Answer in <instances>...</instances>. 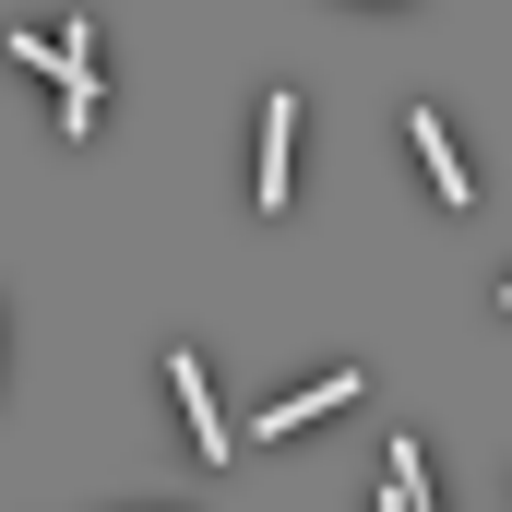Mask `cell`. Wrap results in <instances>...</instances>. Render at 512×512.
Listing matches in <instances>:
<instances>
[{
	"instance_id": "277c9868",
	"label": "cell",
	"mask_w": 512,
	"mask_h": 512,
	"mask_svg": "<svg viewBox=\"0 0 512 512\" xmlns=\"http://www.w3.org/2000/svg\"><path fill=\"white\" fill-rule=\"evenodd\" d=\"M405 143H417V167H429V191H441V203H477V179H465V155H453V131L429 120V108H405Z\"/></svg>"
},
{
	"instance_id": "5b68a950",
	"label": "cell",
	"mask_w": 512,
	"mask_h": 512,
	"mask_svg": "<svg viewBox=\"0 0 512 512\" xmlns=\"http://www.w3.org/2000/svg\"><path fill=\"white\" fill-rule=\"evenodd\" d=\"M358 393H370L358 370H322L310 393H286V405H262V441H286V429H310V417H334V405H358Z\"/></svg>"
},
{
	"instance_id": "6da1fadb",
	"label": "cell",
	"mask_w": 512,
	"mask_h": 512,
	"mask_svg": "<svg viewBox=\"0 0 512 512\" xmlns=\"http://www.w3.org/2000/svg\"><path fill=\"white\" fill-rule=\"evenodd\" d=\"M12 60L60 84V131H72V143L96 131V36H84V24H72V36H36V24H24V36H12Z\"/></svg>"
},
{
	"instance_id": "3957f363",
	"label": "cell",
	"mask_w": 512,
	"mask_h": 512,
	"mask_svg": "<svg viewBox=\"0 0 512 512\" xmlns=\"http://www.w3.org/2000/svg\"><path fill=\"white\" fill-rule=\"evenodd\" d=\"M167 393H179V417H191V441H203V465H227V405H215V382H203V358H191V346L167 358Z\"/></svg>"
},
{
	"instance_id": "7a4b0ae2",
	"label": "cell",
	"mask_w": 512,
	"mask_h": 512,
	"mask_svg": "<svg viewBox=\"0 0 512 512\" xmlns=\"http://www.w3.org/2000/svg\"><path fill=\"white\" fill-rule=\"evenodd\" d=\"M286 155H298V96L274 84L262 96V155H251V203L262 215H286Z\"/></svg>"
}]
</instances>
